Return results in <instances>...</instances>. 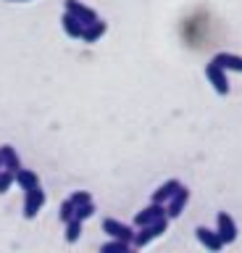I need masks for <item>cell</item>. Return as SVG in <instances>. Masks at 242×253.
<instances>
[{"label":"cell","instance_id":"6da1fadb","mask_svg":"<svg viewBox=\"0 0 242 253\" xmlns=\"http://www.w3.org/2000/svg\"><path fill=\"white\" fill-rule=\"evenodd\" d=\"M137 229L139 232H135L132 248H145V245H150L155 237H161L169 229V216H161V219H155V221H150V224H145V227H137Z\"/></svg>","mask_w":242,"mask_h":253},{"label":"cell","instance_id":"7a4b0ae2","mask_svg":"<svg viewBox=\"0 0 242 253\" xmlns=\"http://www.w3.org/2000/svg\"><path fill=\"white\" fill-rule=\"evenodd\" d=\"M206 79L213 84V90L218 95H229V77H226V69H221L216 61H210L206 66Z\"/></svg>","mask_w":242,"mask_h":253},{"label":"cell","instance_id":"3957f363","mask_svg":"<svg viewBox=\"0 0 242 253\" xmlns=\"http://www.w3.org/2000/svg\"><path fill=\"white\" fill-rule=\"evenodd\" d=\"M24 216L27 219H35L37 213L42 211V206H45V190L37 185V187H32V190H24Z\"/></svg>","mask_w":242,"mask_h":253},{"label":"cell","instance_id":"277c9868","mask_svg":"<svg viewBox=\"0 0 242 253\" xmlns=\"http://www.w3.org/2000/svg\"><path fill=\"white\" fill-rule=\"evenodd\" d=\"M103 232L105 235H111V237H119V240H135V227H129V224H124V221L119 219H113V216H105L103 219Z\"/></svg>","mask_w":242,"mask_h":253},{"label":"cell","instance_id":"5b68a950","mask_svg":"<svg viewBox=\"0 0 242 253\" xmlns=\"http://www.w3.org/2000/svg\"><path fill=\"white\" fill-rule=\"evenodd\" d=\"M216 232L224 240V245H229V243L237 240V224H234V219L226 211H218V216H216Z\"/></svg>","mask_w":242,"mask_h":253},{"label":"cell","instance_id":"8992f818","mask_svg":"<svg viewBox=\"0 0 242 253\" xmlns=\"http://www.w3.org/2000/svg\"><path fill=\"white\" fill-rule=\"evenodd\" d=\"M187 201H190V190L182 185V187H179L176 193L166 201V216H169V219H179V216H182V211H184V206H187Z\"/></svg>","mask_w":242,"mask_h":253},{"label":"cell","instance_id":"52a82bcc","mask_svg":"<svg viewBox=\"0 0 242 253\" xmlns=\"http://www.w3.org/2000/svg\"><path fill=\"white\" fill-rule=\"evenodd\" d=\"M161 216H166V203H155V201H150V206H145L142 211H137L135 227H145V224H150V221L161 219Z\"/></svg>","mask_w":242,"mask_h":253},{"label":"cell","instance_id":"ba28073f","mask_svg":"<svg viewBox=\"0 0 242 253\" xmlns=\"http://www.w3.org/2000/svg\"><path fill=\"white\" fill-rule=\"evenodd\" d=\"M195 237H198L200 245L208 251H221L224 248V240L218 237L216 229H210V227H195Z\"/></svg>","mask_w":242,"mask_h":253},{"label":"cell","instance_id":"9c48e42d","mask_svg":"<svg viewBox=\"0 0 242 253\" xmlns=\"http://www.w3.org/2000/svg\"><path fill=\"white\" fill-rule=\"evenodd\" d=\"M64 5H66V11H69V13H74L82 24H92V21H98V11H95V8L84 5V3H79V0H66Z\"/></svg>","mask_w":242,"mask_h":253},{"label":"cell","instance_id":"30bf717a","mask_svg":"<svg viewBox=\"0 0 242 253\" xmlns=\"http://www.w3.org/2000/svg\"><path fill=\"white\" fill-rule=\"evenodd\" d=\"M105 29H108V24L105 21H92V24H84V29H82V37L79 40H84L87 45H92V42H98L100 37L105 35Z\"/></svg>","mask_w":242,"mask_h":253},{"label":"cell","instance_id":"8fae6325","mask_svg":"<svg viewBox=\"0 0 242 253\" xmlns=\"http://www.w3.org/2000/svg\"><path fill=\"white\" fill-rule=\"evenodd\" d=\"M213 61L226 71H237V74H242V55H237V53H216Z\"/></svg>","mask_w":242,"mask_h":253},{"label":"cell","instance_id":"7c38bea8","mask_svg":"<svg viewBox=\"0 0 242 253\" xmlns=\"http://www.w3.org/2000/svg\"><path fill=\"white\" fill-rule=\"evenodd\" d=\"M61 27H64V32H66L69 37L79 40V37H82V29H84V24H82L79 19H76L74 13H69V11H66L64 16H61Z\"/></svg>","mask_w":242,"mask_h":253},{"label":"cell","instance_id":"4fadbf2b","mask_svg":"<svg viewBox=\"0 0 242 253\" xmlns=\"http://www.w3.org/2000/svg\"><path fill=\"white\" fill-rule=\"evenodd\" d=\"M179 187H182V182H179V179H166V182H163V185L153 193V201H155V203H166Z\"/></svg>","mask_w":242,"mask_h":253},{"label":"cell","instance_id":"5bb4252c","mask_svg":"<svg viewBox=\"0 0 242 253\" xmlns=\"http://www.w3.org/2000/svg\"><path fill=\"white\" fill-rule=\"evenodd\" d=\"M0 156H3V169H8V171H19L21 169V158H19V153L11 145L0 148Z\"/></svg>","mask_w":242,"mask_h":253},{"label":"cell","instance_id":"9a60e30c","mask_svg":"<svg viewBox=\"0 0 242 253\" xmlns=\"http://www.w3.org/2000/svg\"><path fill=\"white\" fill-rule=\"evenodd\" d=\"M16 185L21 190H32V187L40 185V177H37L35 171H29V169H19L16 171Z\"/></svg>","mask_w":242,"mask_h":253},{"label":"cell","instance_id":"2e32d148","mask_svg":"<svg viewBox=\"0 0 242 253\" xmlns=\"http://www.w3.org/2000/svg\"><path fill=\"white\" fill-rule=\"evenodd\" d=\"M129 251H132V243L129 240H119V237H113L111 243L100 245V253H129Z\"/></svg>","mask_w":242,"mask_h":253},{"label":"cell","instance_id":"e0dca14e","mask_svg":"<svg viewBox=\"0 0 242 253\" xmlns=\"http://www.w3.org/2000/svg\"><path fill=\"white\" fill-rule=\"evenodd\" d=\"M82 235V219H69L66 221V243H76Z\"/></svg>","mask_w":242,"mask_h":253},{"label":"cell","instance_id":"ac0fdd59","mask_svg":"<svg viewBox=\"0 0 242 253\" xmlns=\"http://www.w3.org/2000/svg\"><path fill=\"white\" fill-rule=\"evenodd\" d=\"M13 182H16V171H8V169H0V195H5V193H8Z\"/></svg>","mask_w":242,"mask_h":253},{"label":"cell","instance_id":"d6986e66","mask_svg":"<svg viewBox=\"0 0 242 253\" xmlns=\"http://www.w3.org/2000/svg\"><path fill=\"white\" fill-rule=\"evenodd\" d=\"M74 211H76L74 201H71V198H66V201L61 203V209H58V219H61V221H64V224H66L69 219H74Z\"/></svg>","mask_w":242,"mask_h":253},{"label":"cell","instance_id":"ffe728a7","mask_svg":"<svg viewBox=\"0 0 242 253\" xmlns=\"http://www.w3.org/2000/svg\"><path fill=\"white\" fill-rule=\"evenodd\" d=\"M74 216H76V219H82V221H84V219H90V216H95V203L90 201V203H82V206H76Z\"/></svg>","mask_w":242,"mask_h":253},{"label":"cell","instance_id":"44dd1931","mask_svg":"<svg viewBox=\"0 0 242 253\" xmlns=\"http://www.w3.org/2000/svg\"><path fill=\"white\" fill-rule=\"evenodd\" d=\"M71 201H74V206H82V203H90L92 195L87 193V190H76V193L71 195Z\"/></svg>","mask_w":242,"mask_h":253},{"label":"cell","instance_id":"7402d4cb","mask_svg":"<svg viewBox=\"0 0 242 253\" xmlns=\"http://www.w3.org/2000/svg\"><path fill=\"white\" fill-rule=\"evenodd\" d=\"M0 169H3V156H0Z\"/></svg>","mask_w":242,"mask_h":253},{"label":"cell","instance_id":"603a6c76","mask_svg":"<svg viewBox=\"0 0 242 253\" xmlns=\"http://www.w3.org/2000/svg\"><path fill=\"white\" fill-rule=\"evenodd\" d=\"M13 3H27V0H13Z\"/></svg>","mask_w":242,"mask_h":253}]
</instances>
